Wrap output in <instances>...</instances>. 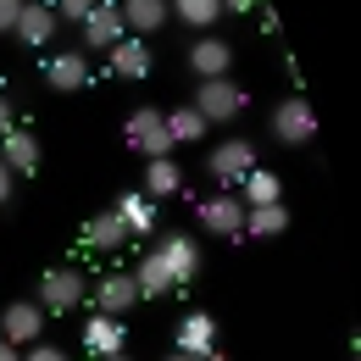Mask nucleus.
<instances>
[{
  "mask_svg": "<svg viewBox=\"0 0 361 361\" xmlns=\"http://www.w3.org/2000/svg\"><path fill=\"white\" fill-rule=\"evenodd\" d=\"M84 295H90V278L78 267H45L39 272V295H34V306L45 317H67L84 306Z\"/></svg>",
  "mask_w": 361,
  "mask_h": 361,
  "instance_id": "f257e3e1",
  "label": "nucleus"
},
{
  "mask_svg": "<svg viewBox=\"0 0 361 361\" xmlns=\"http://www.w3.org/2000/svg\"><path fill=\"white\" fill-rule=\"evenodd\" d=\"M200 117H206V128H217V123H233L245 106H250V94L239 90L233 78H200V90H195V100H189Z\"/></svg>",
  "mask_w": 361,
  "mask_h": 361,
  "instance_id": "f03ea898",
  "label": "nucleus"
},
{
  "mask_svg": "<svg viewBox=\"0 0 361 361\" xmlns=\"http://www.w3.org/2000/svg\"><path fill=\"white\" fill-rule=\"evenodd\" d=\"M272 145H312L317 139V117H312V106H306V94H289V100H278L272 106Z\"/></svg>",
  "mask_w": 361,
  "mask_h": 361,
  "instance_id": "7ed1b4c3",
  "label": "nucleus"
},
{
  "mask_svg": "<svg viewBox=\"0 0 361 361\" xmlns=\"http://www.w3.org/2000/svg\"><path fill=\"white\" fill-rule=\"evenodd\" d=\"M84 300H94V312L100 317H128L139 306V289H134V272H100L90 283V295Z\"/></svg>",
  "mask_w": 361,
  "mask_h": 361,
  "instance_id": "20e7f679",
  "label": "nucleus"
},
{
  "mask_svg": "<svg viewBox=\"0 0 361 361\" xmlns=\"http://www.w3.org/2000/svg\"><path fill=\"white\" fill-rule=\"evenodd\" d=\"M123 139L134 145L145 161H156V156H167V150H173V139H167V123H161V111H156V106H139L134 117L123 123Z\"/></svg>",
  "mask_w": 361,
  "mask_h": 361,
  "instance_id": "39448f33",
  "label": "nucleus"
},
{
  "mask_svg": "<svg viewBox=\"0 0 361 361\" xmlns=\"http://www.w3.org/2000/svg\"><path fill=\"white\" fill-rule=\"evenodd\" d=\"M39 334H45V312H39L34 300H11V306L0 312V339H6V345L28 350V345H39Z\"/></svg>",
  "mask_w": 361,
  "mask_h": 361,
  "instance_id": "423d86ee",
  "label": "nucleus"
},
{
  "mask_svg": "<svg viewBox=\"0 0 361 361\" xmlns=\"http://www.w3.org/2000/svg\"><path fill=\"white\" fill-rule=\"evenodd\" d=\"M200 228H212L217 239H239V233H245V200H239L233 189L206 195V200H200Z\"/></svg>",
  "mask_w": 361,
  "mask_h": 361,
  "instance_id": "0eeeda50",
  "label": "nucleus"
},
{
  "mask_svg": "<svg viewBox=\"0 0 361 361\" xmlns=\"http://www.w3.org/2000/svg\"><path fill=\"white\" fill-rule=\"evenodd\" d=\"M56 28H61V17H56V6L50 0H28L23 6V17H17V28H11V39L28 50H45L56 39Z\"/></svg>",
  "mask_w": 361,
  "mask_h": 361,
  "instance_id": "6e6552de",
  "label": "nucleus"
},
{
  "mask_svg": "<svg viewBox=\"0 0 361 361\" xmlns=\"http://www.w3.org/2000/svg\"><path fill=\"white\" fill-rule=\"evenodd\" d=\"M250 167H256V145H250V139H223V145L206 156V173L217 183H239Z\"/></svg>",
  "mask_w": 361,
  "mask_h": 361,
  "instance_id": "1a4fd4ad",
  "label": "nucleus"
},
{
  "mask_svg": "<svg viewBox=\"0 0 361 361\" xmlns=\"http://www.w3.org/2000/svg\"><path fill=\"white\" fill-rule=\"evenodd\" d=\"M78 34H84V50H111L123 39V11H117V0H94L90 17L78 23Z\"/></svg>",
  "mask_w": 361,
  "mask_h": 361,
  "instance_id": "9d476101",
  "label": "nucleus"
},
{
  "mask_svg": "<svg viewBox=\"0 0 361 361\" xmlns=\"http://www.w3.org/2000/svg\"><path fill=\"white\" fill-rule=\"evenodd\" d=\"M0 161L11 167V178H34L45 156H39V139L28 128H11V134H0Z\"/></svg>",
  "mask_w": 361,
  "mask_h": 361,
  "instance_id": "9b49d317",
  "label": "nucleus"
},
{
  "mask_svg": "<svg viewBox=\"0 0 361 361\" xmlns=\"http://www.w3.org/2000/svg\"><path fill=\"white\" fill-rule=\"evenodd\" d=\"M45 84L56 94H78L90 84V61H84V50H56L45 61Z\"/></svg>",
  "mask_w": 361,
  "mask_h": 361,
  "instance_id": "f8f14e48",
  "label": "nucleus"
},
{
  "mask_svg": "<svg viewBox=\"0 0 361 361\" xmlns=\"http://www.w3.org/2000/svg\"><path fill=\"white\" fill-rule=\"evenodd\" d=\"M189 67H195V78H228V67H233V45L217 39V34H200V39L189 45Z\"/></svg>",
  "mask_w": 361,
  "mask_h": 361,
  "instance_id": "ddd939ff",
  "label": "nucleus"
},
{
  "mask_svg": "<svg viewBox=\"0 0 361 361\" xmlns=\"http://www.w3.org/2000/svg\"><path fill=\"white\" fill-rule=\"evenodd\" d=\"M156 256H161V267L173 272V283H189V278L200 272V245H195L189 233H167V239L156 245Z\"/></svg>",
  "mask_w": 361,
  "mask_h": 361,
  "instance_id": "4468645a",
  "label": "nucleus"
},
{
  "mask_svg": "<svg viewBox=\"0 0 361 361\" xmlns=\"http://www.w3.org/2000/svg\"><path fill=\"white\" fill-rule=\"evenodd\" d=\"M117 11H123V34H134V39L167 28V17H173L167 0H117Z\"/></svg>",
  "mask_w": 361,
  "mask_h": 361,
  "instance_id": "2eb2a0df",
  "label": "nucleus"
},
{
  "mask_svg": "<svg viewBox=\"0 0 361 361\" xmlns=\"http://www.w3.org/2000/svg\"><path fill=\"white\" fill-rule=\"evenodd\" d=\"M217 350V322L206 312H189L178 322V356H212Z\"/></svg>",
  "mask_w": 361,
  "mask_h": 361,
  "instance_id": "dca6fc26",
  "label": "nucleus"
},
{
  "mask_svg": "<svg viewBox=\"0 0 361 361\" xmlns=\"http://www.w3.org/2000/svg\"><path fill=\"white\" fill-rule=\"evenodd\" d=\"M106 67H111L117 78H150V45H145V39H117Z\"/></svg>",
  "mask_w": 361,
  "mask_h": 361,
  "instance_id": "f3484780",
  "label": "nucleus"
},
{
  "mask_svg": "<svg viewBox=\"0 0 361 361\" xmlns=\"http://www.w3.org/2000/svg\"><path fill=\"white\" fill-rule=\"evenodd\" d=\"M245 206H272V200H283V178L278 173H267V167H250L245 178H239V189H233Z\"/></svg>",
  "mask_w": 361,
  "mask_h": 361,
  "instance_id": "a211bd4d",
  "label": "nucleus"
},
{
  "mask_svg": "<svg viewBox=\"0 0 361 361\" xmlns=\"http://www.w3.org/2000/svg\"><path fill=\"white\" fill-rule=\"evenodd\" d=\"M84 350L90 356H123V317H90Z\"/></svg>",
  "mask_w": 361,
  "mask_h": 361,
  "instance_id": "6ab92c4d",
  "label": "nucleus"
},
{
  "mask_svg": "<svg viewBox=\"0 0 361 361\" xmlns=\"http://www.w3.org/2000/svg\"><path fill=\"white\" fill-rule=\"evenodd\" d=\"M183 189V173L173 156H156V161H145V195L150 200H167V195H178Z\"/></svg>",
  "mask_w": 361,
  "mask_h": 361,
  "instance_id": "aec40b11",
  "label": "nucleus"
},
{
  "mask_svg": "<svg viewBox=\"0 0 361 361\" xmlns=\"http://www.w3.org/2000/svg\"><path fill=\"white\" fill-rule=\"evenodd\" d=\"M161 123H167V139L173 145H195V139H206V117L195 111V106H173V111H161Z\"/></svg>",
  "mask_w": 361,
  "mask_h": 361,
  "instance_id": "412c9836",
  "label": "nucleus"
},
{
  "mask_svg": "<svg viewBox=\"0 0 361 361\" xmlns=\"http://www.w3.org/2000/svg\"><path fill=\"white\" fill-rule=\"evenodd\" d=\"M283 228H289V206H283V200H272V206H245V233L278 239Z\"/></svg>",
  "mask_w": 361,
  "mask_h": 361,
  "instance_id": "4be33fe9",
  "label": "nucleus"
},
{
  "mask_svg": "<svg viewBox=\"0 0 361 361\" xmlns=\"http://www.w3.org/2000/svg\"><path fill=\"white\" fill-rule=\"evenodd\" d=\"M134 289H139V300H161V295L173 289V272L161 267V256H156V250L134 267Z\"/></svg>",
  "mask_w": 361,
  "mask_h": 361,
  "instance_id": "5701e85b",
  "label": "nucleus"
},
{
  "mask_svg": "<svg viewBox=\"0 0 361 361\" xmlns=\"http://www.w3.org/2000/svg\"><path fill=\"white\" fill-rule=\"evenodd\" d=\"M123 239H128V228H123L117 212H100V217L84 223V245H90V250H117Z\"/></svg>",
  "mask_w": 361,
  "mask_h": 361,
  "instance_id": "b1692460",
  "label": "nucleus"
},
{
  "mask_svg": "<svg viewBox=\"0 0 361 361\" xmlns=\"http://www.w3.org/2000/svg\"><path fill=\"white\" fill-rule=\"evenodd\" d=\"M167 11L178 17L183 28H200V34H206V28L223 17V0H167Z\"/></svg>",
  "mask_w": 361,
  "mask_h": 361,
  "instance_id": "393cba45",
  "label": "nucleus"
},
{
  "mask_svg": "<svg viewBox=\"0 0 361 361\" xmlns=\"http://www.w3.org/2000/svg\"><path fill=\"white\" fill-rule=\"evenodd\" d=\"M111 212L123 217V228H128V233H150V228H156V200H150V195H123Z\"/></svg>",
  "mask_w": 361,
  "mask_h": 361,
  "instance_id": "a878e982",
  "label": "nucleus"
},
{
  "mask_svg": "<svg viewBox=\"0 0 361 361\" xmlns=\"http://www.w3.org/2000/svg\"><path fill=\"white\" fill-rule=\"evenodd\" d=\"M50 6H56V17H61V23H84L94 0H50Z\"/></svg>",
  "mask_w": 361,
  "mask_h": 361,
  "instance_id": "bb28decb",
  "label": "nucleus"
},
{
  "mask_svg": "<svg viewBox=\"0 0 361 361\" xmlns=\"http://www.w3.org/2000/svg\"><path fill=\"white\" fill-rule=\"evenodd\" d=\"M23 361H73V356H67L61 345H45V339H39V345H28V350H23Z\"/></svg>",
  "mask_w": 361,
  "mask_h": 361,
  "instance_id": "cd10ccee",
  "label": "nucleus"
},
{
  "mask_svg": "<svg viewBox=\"0 0 361 361\" xmlns=\"http://www.w3.org/2000/svg\"><path fill=\"white\" fill-rule=\"evenodd\" d=\"M23 6H28V0H0V34H11V28H17Z\"/></svg>",
  "mask_w": 361,
  "mask_h": 361,
  "instance_id": "c85d7f7f",
  "label": "nucleus"
},
{
  "mask_svg": "<svg viewBox=\"0 0 361 361\" xmlns=\"http://www.w3.org/2000/svg\"><path fill=\"white\" fill-rule=\"evenodd\" d=\"M17 128V106H11V94H0V134H11Z\"/></svg>",
  "mask_w": 361,
  "mask_h": 361,
  "instance_id": "c756f323",
  "label": "nucleus"
},
{
  "mask_svg": "<svg viewBox=\"0 0 361 361\" xmlns=\"http://www.w3.org/2000/svg\"><path fill=\"white\" fill-rule=\"evenodd\" d=\"M11 195H17V178H11V167H6V161H0V206H6V200H11Z\"/></svg>",
  "mask_w": 361,
  "mask_h": 361,
  "instance_id": "7c9ffc66",
  "label": "nucleus"
},
{
  "mask_svg": "<svg viewBox=\"0 0 361 361\" xmlns=\"http://www.w3.org/2000/svg\"><path fill=\"white\" fill-rule=\"evenodd\" d=\"M262 0H223V11H256Z\"/></svg>",
  "mask_w": 361,
  "mask_h": 361,
  "instance_id": "2f4dec72",
  "label": "nucleus"
},
{
  "mask_svg": "<svg viewBox=\"0 0 361 361\" xmlns=\"http://www.w3.org/2000/svg\"><path fill=\"white\" fill-rule=\"evenodd\" d=\"M0 361H23V350H17V345H6V339H0Z\"/></svg>",
  "mask_w": 361,
  "mask_h": 361,
  "instance_id": "473e14b6",
  "label": "nucleus"
},
{
  "mask_svg": "<svg viewBox=\"0 0 361 361\" xmlns=\"http://www.w3.org/2000/svg\"><path fill=\"white\" fill-rule=\"evenodd\" d=\"M167 361H223V356H217V350H212V356H178V350H173Z\"/></svg>",
  "mask_w": 361,
  "mask_h": 361,
  "instance_id": "72a5a7b5",
  "label": "nucleus"
},
{
  "mask_svg": "<svg viewBox=\"0 0 361 361\" xmlns=\"http://www.w3.org/2000/svg\"><path fill=\"white\" fill-rule=\"evenodd\" d=\"M94 361H128V350H123V356H94Z\"/></svg>",
  "mask_w": 361,
  "mask_h": 361,
  "instance_id": "f704fd0d",
  "label": "nucleus"
}]
</instances>
